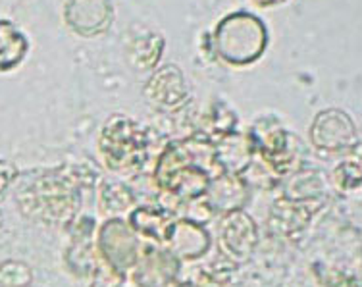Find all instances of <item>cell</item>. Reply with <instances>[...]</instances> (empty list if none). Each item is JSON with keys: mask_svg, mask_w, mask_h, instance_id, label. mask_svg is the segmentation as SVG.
Listing matches in <instances>:
<instances>
[{"mask_svg": "<svg viewBox=\"0 0 362 287\" xmlns=\"http://www.w3.org/2000/svg\"><path fill=\"white\" fill-rule=\"evenodd\" d=\"M235 270V264L231 262H214L210 266H204L199 270V280L195 286L199 287H226L230 281L231 274Z\"/></svg>", "mask_w": 362, "mask_h": 287, "instance_id": "obj_22", "label": "cell"}, {"mask_svg": "<svg viewBox=\"0 0 362 287\" xmlns=\"http://www.w3.org/2000/svg\"><path fill=\"white\" fill-rule=\"evenodd\" d=\"M81 189L76 175L64 170L47 172L18 191V204L25 216L52 228H66L76 222L81 209Z\"/></svg>", "mask_w": 362, "mask_h": 287, "instance_id": "obj_2", "label": "cell"}, {"mask_svg": "<svg viewBox=\"0 0 362 287\" xmlns=\"http://www.w3.org/2000/svg\"><path fill=\"white\" fill-rule=\"evenodd\" d=\"M212 247L210 231L189 218H174L168 228L162 249L172 252L177 260H197L204 257Z\"/></svg>", "mask_w": 362, "mask_h": 287, "instance_id": "obj_11", "label": "cell"}, {"mask_svg": "<svg viewBox=\"0 0 362 287\" xmlns=\"http://www.w3.org/2000/svg\"><path fill=\"white\" fill-rule=\"evenodd\" d=\"M114 10L110 0H68L66 21L83 37H97L110 28Z\"/></svg>", "mask_w": 362, "mask_h": 287, "instance_id": "obj_12", "label": "cell"}, {"mask_svg": "<svg viewBox=\"0 0 362 287\" xmlns=\"http://www.w3.org/2000/svg\"><path fill=\"white\" fill-rule=\"evenodd\" d=\"M33 281V270L21 260L0 262V287H29Z\"/></svg>", "mask_w": 362, "mask_h": 287, "instance_id": "obj_21", "label": "cell"}, {"mask_svg": "<svg viewBox=\"0 0 362 287\" xmlns=\"http://www.w3.org/2000/svg\"><path fill=\"white\" fill-rule=\"evenodd\" d=\"M98 206L110 218H119L118 214L135 209V195L124 182L105 180L98 187Z\"/></svg>", "mask_w": 362, "mask_h": 287, "instance_id": "obj_18", "label": "cell"}, {"mask_svg": "<svg viewBox=\"0 0 362 287\" xmlns=\"http://www.w3.org/2000/svg\"><path fill=\"white\" fill-rule=\"evenodd\" d=\"M16 175H18V168L12 162L0 160V197L8 189V185L14 182Z\"/></svg>", "mask_w": 362, "mask_h": 287, "instance_id": "obj_23", "label": "cell"}, {"mask_svg": "<svg viewBox=\"0 0 362 287\" xmlns=\"http://www.w3.org/2000/svg\"><path fill=\"white\" fill-rule=\"evenodd\" d=\"M216 52L231 66H249L262 57L268 31L257 16L235 12L220 21L214 33Z\"/></svg>", "mask_w": 362, "mask_h": 287, "instance_id": "obj_4", "label": "cell"}, {"mask_svg": "<svg viewBox=\"0 0 362 287\" xmlns=\"http://www.w3.org/2000/svg\"><path fill=\"white\" fill-rule=\"evenodd\" d=\"M247 141L252 154L258 153L274 175H291L300 170L299 143L278 122L257 124Z\"/></svg>", "mask_w": 362, "mask_h": 287, "instance_id": "obj_5", "label": "cell"}, {"mask_svg": "<svg viewBox=\"0 0 362 287\" xmlns=\"http://www.w3.org/2000/svg\"><path fill=\"white\" fill-rule=\"evenodd\" d=\"M74 241L70 249L66 252V264L71 272L81 278H87L93 274L98 262V252L95 249V243L90 241L95 224L90 218H81L79 222H74Z\"/></svg>", "mask_w": 362, "mask_h": 287, "instance_id": "obj_15", "label": "cell"}, {"mask_svg": "<svg viewBox=\"0 0 362 287\" xmlns=\"http://www.w3.org/2000/svg\"><path fill=\"white\" fill-rule=\"evenodd\" d=\"M218 245L231 264L239 266L249 262L258 245V228L251 214L243 209L223 214L218 230Z\"/></svg>", "mask_w": 362, "mask_h": 287, "instance_id": "obj_7", "label": "cell"}, {"mask_svg": "<svg viewBox=\"0 0 362 287\" xmlns=\"http://www.w3.org/2000/svg\"><path fill=\"white\" fill-rule=\"evenodd\" d=\"M181 260L158 245L141 247L139 259L129 270L135 287H170L177 280Z\"/></svg>", "mask_w": 362, "mask_h": 287, "instance_id": "obj_10", "label": "cell"}, {"mask_svg": "<svg viewBox=\"0 0 362 287\" xmlns=\"http://www.w3.org/2000/svg\"><path fill=\"white\" fill-rule=\"evenodd\" d=\"M145 97L151 100V105L160 110H175L185 105L189 89L181 70H177L175 66H166L154 71L145 85Z\"/></svg>", "mask_w": 362, "mask_h": 287, "instance_id": "obj_13", "label": "cell"}, {"mask_svg": "<svg viewBox=\"0 0 362 287\" xmlns=\"http://www.w3.org/2000/svg\"><path fill=\"white\" fill-rule=\"evenodd\" d=\"M98 153L105 166L118 174H132L148 158V135L127 116L114 114L98 135Z\"/></svg>", "mask_w": 362, "mask_h": 287, "instance_id": "obj_3", "label": "cell"}, {"mask_svg": "<svg viewBox=\"0 0 362 287\" xmlns=\"http://www.w3.org/2000/svg\"><path fill=\"white\" fill-rule=\"evenodd\" d=\"M28 52V39L10 21L0 20V71L14 70Z\"/></svg>", "mask_w": 362, "mask_h": 287, "instance_id": "obj_19", "label": "cell"}, {"mask_svg": "<svg viewBox=\"0 0 362 287\" xmlns=\"http://www.w3.org/2000/svg\"><path fill=\"white\" fill-rule=\"evenodd\" d=\"M220 174L223 170L214 143L204 135H195L170 143L162 151L154 168V182L166 195L180 201H197Z\"/></svg>", "mask_w": 362, "mask_h": 287, "instance_id": "obj_1", "label": "cell"}, {"mask_svg": "<svg viewBox=\"0 0 362 287\" xmlns=\"http://www.w3.org/2000/svg\"><path fill=\"white\" fill-rule=\"evenodd\" d=\"M310 143L322 153H347L356 147L358 131L347 112L339 108H327L314 118L310 126Z\"/></svg>", "mask_w": 362, "mask_h": 287, "instance_id": "obj_8", "label": "cell"}, {"mask_svg": "<svg viewBox=\"0 0 362 287\" xmlns=\"http://www.w3.org/2000/svg\"><path fill=\"white\" fill-rule=\"evenodd\" d=\"M175 287H199V286H195V283H177Z\"/></svg>", "mask_w": 362, "mask_h": 287, "instance_id": "obj_25", "label": "cell"}, {"mask_svg": "<svg viewBox=\"0 0 362 287\" xmlns=\"http://www.w3.org/2000/svg\"><path fill=\"white\" fill-rule=\"evenodd\" d=\"M95 249L98 259L114 268L116 272H129L139 259L141 243L137 233L122 218H106L98 226Z\"/></svg>", "mask_w": 362, "mask_h": 287, "instance_id": "obj_6", "label": "cell"}, {"mask_svg": "<svg viewBox=\"0 0 362 287\" xmlns=\"http://www.w3.org/2000/svg\"><path fill=\"white\" fill-rule=\"evenodd\" d=\"M326 201H297L279 197L274 201L268 216V228L276 238L293 241L303 235L313 218L318 214Z\"/></svg>", "mask_w": 362, "mask_h": 287, "instance_id": "obj_9", "label": "cell"}, {"mask_svg": "<svg viewBox=\"0 0 362 287\" xmlns=\"http://www.w3.org/2000/svg\"><path fill=\"white\" fill-rule=\"evenodd\" d=\"M284 197L297 201H327L326 180L316 170H297L289 175Z\"/></svg>", "mask_w": 362, "mask_h": 287, "instance_id": "obj_17", "label": "cell"}, {"mask_svg": "<svg viewBox=\"0 0 362 287\" xmlns=\"http://www.w3.org/2000/svg\"><path fill=\"white\" fill-rule=\"evenodd\" d=\"M332 183L341 193H351L361 187L362 166L358 160H343L332 172Z\"/></svg>", "mask_w": 362, "mask_h": 287, "instance_id": "obj_20", "label": "cell"}, {"mask_svg": "<svg viewBox=\"0 0 362 287\" xmlns=\"http://www.w3.org/2000/svg\"><path fill=\"white\" fill-rule=\"evenodd\" d=\"M174 214L162 209H153V206H137L129 212L127 224L137 235L145 239H151L154 245L162 247L164 238H166L168 228L174 222Z\"/></svg>", "mask_w": 362, "mask_h": 287, "instance_id": "obj_16", "label": "cell"}, {"mask_svg": "<svg viewBox=\"0 0 362 287\" xmlns=\"http://www.w3.org/2000/svg\"><path fill=\"white\" fill-rule=\"evenodd\" d=\"M2 222H4V216H2V212H0V226H2Z\"/></svg>", "mask_w": 362, "mask_h": 287, "instance_id": "obj_26", "label": "cell"}, {"mask_svg": "<svg viewBox=\"0 0 362 287\" xmlns=\"http://www.w3.org/2000/svg\"><path fill=\"white\" fill-rule=\"evenodd\" d=\"M247 199H249V187L243 175L228 174V172L216 175L204 193L206 206L212 212H222V214L241 211Z\"/></svg>", "mask_w": 362, "mask_h": 287, "instance_id": "obj_14", "label": "cell"}, {"mask_svg": "<svg viewBox=\"0 0 362 287\" xmlns=\"http://www.w3.org/2000/svg\"><path fill=\"white\" fill-rule=\"evenodd\" d=\"M260 8H268V6H276V4H281L286 0H255Z\"/></svg>", "mask_w": 362, "mask_h": 287, "instance_id": "obj_24", "label": "cell"}]
</instances>
